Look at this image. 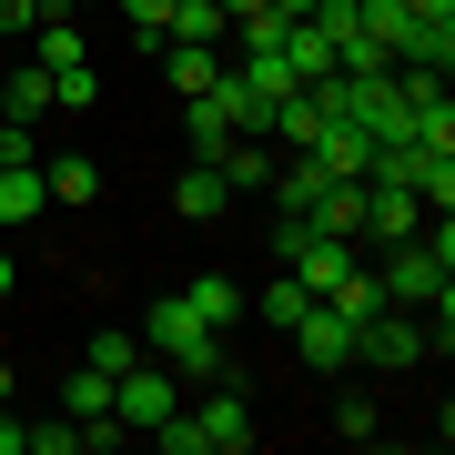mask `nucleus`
<instances>
[{"instance_id": "obj_1", "label": "nucleus", "mask_w": 455, "mask_h": 455, "mask_svg": "<svg viewBox=\"0 0 455 455\" xmlns=\"http://www.w3.org/2000/svg\"><path fill=\"white\" fill-rule=\"evenodd\" d=\"M142 355H163V364L182 374V395H193V385H223V374H233V355H223V334H212L203 314L182 304V293H163V304L142 314Z\"/></svg>"}, {"instance_id": "obj_2", "label": "nucleus", "mask_w": 455, "mask_h": 455, "mask_svg": "<svg viewBox=\"0 0 455 455\" xmlns=\"http://www.w3.org/2000/svg\"><path fill=\"white\" fill-rule=\"evenodd\" d=\"M364 274H374V293H385V304L425 314V304H435V293L455 283V263H445L435 243H425V233H405V243H385V263H364Z\"/></svg>"}, {"instance_id": "obj_3", "label": "nucleus", "mask_w": 455, "mask_h": 455, "mask_svg": "<svg viewBox=\"0 0 455 455\" xmlns=\"http://www.w3.org/2000/svg\"><path fill=\"white\" fill-rule=\"evenodd\" d=\"M182 415H193V445H203V455H243V445L263 435L253 405L233 395V374H223V385H203V395H182Z\"/></svg>"}, {"instance_id": "obj_4", "label": "nucleus", "mask_w": 455, "mask_h": 455, "mask_svg": "<svg viewBox=\"0 0 455 455\" xmlns=\"http://www.w3.org/2000/svg\"><path fill=\"white\" fill-rule=\"evenodd\" d=\"M415 355H425V324H415L405 304H374L364 324H355V364H385L395 374V364H415Z\"/></svg>"}, {"instance_id": "obj_5", "label": "nucleus", "mask_w": 455, "mask_h": 455, "mask_svg": "<svg viewBox=\"0 0 455 455\" xmlns=\"http://www.w3.org/2000/svg\"><path fill=\"white\" fill-rule=\"evenodd\" d=\"M283 344H293V355H304L314 374H344V364H355V324H344V314L324 304V293H314V304H304V324H293Z\"/></svg>"}, {"instance_id": "obj_6", "label": "nucleus", "mask_w": 455, "mask_h": 455, "mask_svg": "<svg viewBox=\"0 0 455 455\" xmlns=\"http://www.w3.org/2000/svg\"><path fill=\"white\" fill-rule=\"evenodd\" d=\"M405 233H425V203H415V193H395V182H364L355 243H405Z\"/></svg>"}, {"instance_id": "obj_7", "label": "nucleus", "mask_w": 455, "mask_h": 455, "mask_svg": "<svg viewBox=\"0 0 455 455\" xmlns=\"http://www.w3.org/2000/svg\"><path fill=\"white\" fill-rule=\"evenodd\" d=\"M304 152H314V163H324L334 182H364V163H374V132H364V122H324Z\"/></svg>"}, {"instance_id": "obj_8", "label": "nucleus", "mask_w": 455, "mask_h": 455, "mask_svg": "<svg viewBox=\"0 0 455 455\" xmlns=\"http://www.w3.org/2000/svg\"><path fill=\"white\" fill-rule=\"evenodd\" d=\"M152 51H163V82L172 92H212L223 82V41H152Z\"/></svg>"}, {"instance_id": "obj_9", "label": "nucleus", "mask_w": 455, "mask_h": 455, "mask_svg": "<svg viewBox=\"0 0 455 455\" xmlns=\"http://www.w3.org/2000/svg\"><path fill=\"white\" fill-rule=\"evenodd\" d=\"M283 71H293V82H334V41L324 31H314V20H283Z\"/></svg>"}, {"instance_id": "obj_10", "label": "nucleus", "mask_w": 455, "mask_h": 455, "mask_svg": "<svg viewBox=\"0 0 455 455\" xmlns=\"http://www.w3.org/2000/svg\"><path fill=\"white\" fill-rule=\"evenodd\" d=\"M182 304H193L212 334H233V324H243V283H233V274H193V283H182Z\"/></svg>"}, {"instance_id": "obj_11", "label": "nucleus", "mask_w": 455, "mask_h": 455, "mask_svg": "<svg viewBox=\"0 0 455 455\" xmlns=\"http://www.w3.org/2000/svg\"><path fill=\"white\" fill-rule=\"evenodd\" d=\"M41 203H51V182H41V163H11V172H0V233L41 223Z\"/></svg>"}, {"instance_id": "obj_12", "label": "nucleus", "mask_w": 455, "mask_h": 455, "mask_svg": "<svg viewBox=\"0 0 455 455\" xmlns=\"http://www.w3.org/2000/svg\"><path fill=\"white\" fill-rule=\"evenodd\" d=\"M223 203H233L223 172H212V163H182V182H172V212H182V223H212Z\"/></svg>"}, {"instance_id": "obj_13", "label": "nucleus", "mask_w": 455, "mask_h": 455, "mask_svg": "<svg viewBox=\"0 0 455 455\" xmlns=\"http://www.w3.org/2000/svg\"><path fill=\"white\" fill-rule=\"evenodd\" d=\"M304 304H314V283H304V274H274V283L253 293V314H263V334H293V324H304Z\"/></svg>"}, {"instance_id": "obj_14", "label": "nucleus", "mask_w": 455, "mask_h": 455, "mask_svg": "<svg viewBox=\"0 0 455 455\" xmlns=\"http://www.w3.org/2000/svg\"><path fill=\"white\" fill-rule=\"evenodd\" d=\"M61 415H71V425H112V374H101V364H82V374L61 385Z\"/></svg>"}, {"instance_id": "obj_15", "label": "nucleus", "mask_w": 455, "mask_h": 455, "mask_svg": "<svg viewBox=\"0 0 455 455\" xmlns=\"http://www.w3.org/2000/svg\"><path fill=\"white\" fill-rule=\"evenodd\" d=\"M0 112H11V122H41V112H51V71H41V61H20L11 82H0Z\"/></svg>"}, {"instance_id": "obj_16", "label": "nucleus", "mask_w": 455, "mask_h": 455, "mask_svg": "<svg viewBox=\"0 0 455 455\" xmlns=\"http://www.w3.org/2000/svg\"><path fill=\"white\" fill-rule=\"evenodd\" d=\"M41 182H51V203H92L101 193V163H92V152H61V163H41Z\"/></svg>"}, {"instance_id": "obj_17", "label": "nucleus", "mask_w": 455, "mask_h": 455, "mask_svg": "<svg viewBox=\"0 0 455 455\" xmlns=\"http://www.w3.org/2000/svg\"><path fill=\"white\" fill-rule=\"evenodd\" d=\"M233 20H223V0H172V31L163 41H223Z\"/></svg>"}, {"instance_id": "obj_18", "label": "nucleus", "mask_w": 455, "mask_h": 455, "mask_svg": "<svg viewBox=\"0 0 455 455\" xmlns=\"http://www.w3.org/2000/svg\"><path fill=\"white\" fill-rule=\"evenodd\" d=\"M324 304L344 314V324H364V314H374V304H385V293H374V274H364V263H355V274H344V283L324 293Z\"/></svg>"}, {"instance_id": "obj_19", "label": "nucleus", "mask_w": 455, "mask_h": 455, "mask_svg": "<svg viewBox=\"0 0 455 455\" xmlns=\"http://www.w3.org/2000/svg\"><path fill=\"white\" fill-rule=\"evenodd\" d=\"M101 101V71L82 61V71H61V82H51V112H92Z\"/></svg>"}, {"instance_id": "obj_20", "label": "nucleus", "mask_w": 455, "mask_h": 455, "mask_svg": "<svg viewBox=\"0 0 455 455\" xmlns=\"http://www.w3.org/2000/svg\"><path fill=\"white\" fill-rule=\"evenodd\" d=\"M82 364H101V374H122V364H142V334H92V344H82Z\"/></svg>"}, {"instance_id": "obj_21", "label": "nucleus", "mask_w": 455, "mask_h": 455, "mask_svg": "<svg viewBox=\"0 0 455 455\" xmlns=\"http://www.w3.org/2000/svg\"><path fill=\"white\" fill-rule=\"evenodd\" d=\"M122 20H132V41H163L172 31V0H122Z\"/></svg>"}, {"instance_id": "obj_22", "label": "nucleus", "mask_w": 455, "mask_h": 455, "mask_svg": "<svg viewBox=\"0 0 455 455\" xmlns=\"http://www.w3.org/2000/svg\"><path fill=\"white\" fill-rule=\"evenodd\" d=\"M374 425H385V415H374V405H364V395H344V405H334V435H355V445H364V435H374Z\"/></svg>"}, {"instance_id": "obj_23", "label": "nucleus", "mask_w": 455, "mask_h": 455, "mask_svg": "<svg viewBox=\"0 0 455 455\" xmlns=\"http://www.w3.org/2000/svg\"><path fill=\"white\" fill-rule=\"evenodd\" d=\"M20 445H31V425H20L11 405H0V455H20Z\"/></svg>"}, {"instance_id": "obj_24", "label": "nucleus", "mask_w": 455, "mask_h": 455, "mask_svg": "<svg viewBox=\"0 0 455 455\" xmlns=\"http://www.w3.org/2000/svg\"><path fill=\"white\" fill-rule=\"evenodd\" d=\"M405 11H415V20H455V0H405Z\"/></svg>"}, {"instance_id": "obj_25", "label": "nucleus", "mask_w": 455, "mask_h": 455, "mask_svg": "<svg viewBox=\"0 0 455 455\" xmlns=\"http://www.w3.org/2000/svg\"><path fill=\"white\" fill-rule=\"evenodd\" d=\"M11 283H20V263H11V243H0V304H11Z\"/></svg>"}, {"instance_id": "obj_26", "label": "nucleus", "mask_w": 455, "mask_h": 455, "mask_svg": "<svg viewBox=\"0 0 455 455\" xmlns=\"http://www.w3.org/2000/svg\"><path fill=\"white\" fill-rule=\"evenodd\" d=\"M263 11H283V20H304V11H314V0H263Z\"/></svg>"}, {"instance_id": "obj_27", "label": "nucleus", "mask_w": 455, "mask_h": 455, "mask_svg": "<svg viewBox=\"0 0 455 455\" xmlns=\"http://www.w3.org/2000/svg\"><path fill=\"white\" fill-rule=\"evenodd\" d=\"M0 405H11V355H0Z\"/></svg>"}, {"instance_id": "obj_28", "label": "nucleus", "mask_w": 455, "mask_h": 455, "mask_svg": "<svg viewBox=\"0 0 455 455\" xmlns=\"http://www.w3.org/2000/svg\"><path fill=\"white\" fill-rule=\"evenodd\" d=\"M61 11H92V0H61Z\"/></svg>"}]
</instances>
